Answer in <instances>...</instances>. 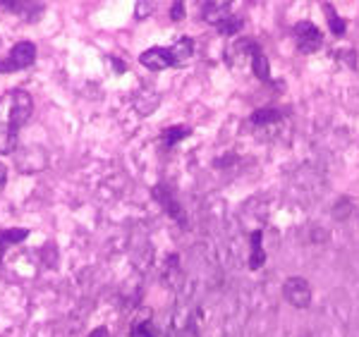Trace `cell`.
Instances as JSON below:
<instances>
[{"label": "cell", "instance_id": "14", "mask_svg": "<svg viewBox=\"0 0 359 337\" xmlns=\"http://www.w3.org/2000/svg\"><path fill=\"white\" fill-rule=\"evenodd\" d=\"M278 120H280V112L273 108H261L251 112V122H254V125H268V122H278Z\"/></svg>", "mask_w": 359, "mask_h": 337}, {"label": "cell", "instance_id": "17", "mask_svg": "<svg viewBox=\"0 0 359 337\" xmlns=\"http://www.w3.org/2000/svg\"><path fill=\"white\" fill-rule=\"evenodd\" d=\"M240 20H235V17H228V20H223L221 24H218V31H223V33H235V31H240Z\"/></svg>", "mask_w": 359, "mask_h": 337}, {"label": "cell", "instance_id": "3", "mask_svg": "<svg viewBox=\"0 0 359 337\" xmlns=\"http://www.w3.org/2000/svg\"><path fill=\"white\" fill-rule=\"evenodd\" d=\"M283 294L288 299V304L295 308H307L312 304V287L305 278H288L283 285Z\"/></svg>", "mask_w": 359, "mask_h": 337}, {"label": "cell", "instance_id": "2", "mask_svg": "<svg viewBox=\"0 0 359 337\" xmlns=\"http://www.w3.org/2000/svg\"><path fill=\"white\" fill-rule=\"evenodd\" d=\"M36 60V46L31 41H17L8 58L0 60V75H10V72H20L34 65Z\"/></svg>", "mask_w": 359, "mask_h": 337}, {"label": "cell", "instance_id": "15", "mask_svg": "<svg viewBox=\"0 0 359 337\" xmlns=\"http://www.w3.org/2000/svg\"><path fill=\"white\" fill-rule=\"evenodd\" d=\"M184 137H189V127H168L163 132V144L175 146L177 142H182Z\"/></svg>", "mask_w": 359, "mask_h": 337}, {"label": "cell", "instance_id": "12", "mask_svg": "<svg viewBox=\"0 0 359 337\" xmlns=\"http://www.w3.org/2000/svg\"><path fill=\"white\" fill-rule=\"evenodd\" d=\"M323 15H326V20H328L330 31H333L335 36H343V33H345V20H340L338 13H335L333 5L323 3Z\"/></svg>", "mask_w": 359, "mask_h": 337}, {"label": "cell", "instance_id": "18", "mask_svg": "<svg viewBox=\"0 0 359 337\" xmlns=\"http://www.w3.org/2000/svg\"><path fill=\"white\" fill-rule=\"evenodd\" d=\"M170 17H173V20H182V17H184V3H173Z\"/></svg>", "mask_w": 359, "mask_h": 337}, {"label": "cell", "instance_id": "9", "mask_svg": "<svg viewBox=\"0 0 359 337\" xmlns=\"http://www.w3.org/2000/svg\"><path fill=\"white\" fill-rule=\"evenodd\" d=\"M251 70H254V75L259 77L261 82H271V72H268V60H266V55L261 53L259 46L251 50Z\"/></svg>", "mask_w": 359, "mask_h": 337}, {"label": "cell", "instance_id": "5", "mask_svg": "<svg viewBox=\"0 0 359 337\" xmlns=\"http://www.w3.org/2000/svg\"><path fill=\"white\" fill-rule=\"evenodd\" d=\"M295 36H297V48L300 53H314V50L321 48L323 43V36L312 22H300L295 24Z\"/></svg>", "mask_w": 359, "mask_h": 337}, {"label": "cell", "instance_id": "16", "mask_svg": "<svg viewBox=\"0 0 359 337\" xmlns=\"http://www.w3.org/2000/svg\"><path fill=\"white\" fill-rule=\"evenodd\" d=\"M132 337H156V328L151 321L132 325Z\"/></svg>", "mask_w": 359, "mask_h": 337}, {"label": "cell", "instance_id": "20", "mask_svg": "<svg viewBox=\"0 0 359 337\" xmlns=\"http://www.w3.org/2000/svg\"><path fill=\"white\" fill-rule=\"evenodd\" d=\"M5 182H8V170H5V165L0 163V189L5 187Z\"/></svg>", "mask_w": 359, "mask_h": 337}, {"label": "cell", "instance_id": "8", "mask_svg": "<svg viewBox=\"0 0 359 337\" xmlns=\"http://www.w3.org/2000/svg\"><path fill=\"white\" fill-rule=\"evenodd\" d=\"M230 5L233 3H204V20L218 27L230 17Z\"/></svg>", "mask_w": 359, "mask_h": 337}, {"label": "cell", "instance_id": "4", "mask_svg": "<svg viewBox=\"0 0 359 337\" xmlns=\"http://www.w3.org/2000/svg\"><path fill=\"white\" fill-rule=\"evenodd\" d=\"M139 63H142L147 70H154V72H161V70H168V67H177V58L173 55L170 48H149L139 55Z\"/></svg>", "mask_w": 359, "mask_h": 337}, {"label": "cell", "instance_id": "19", "mask_svg": "<svg viewBox=\"0 0 359 337\" xmlns=\"http://www.w3.org/2000/svg\"><path fill=\"white\" fill-rule=\"evenodd\" d=\"M154 10V3H139L137 5V17H147Z\"/></svg>", "mask_w": 359, "mask_h": 337}, {"label": "cell", "instance_id": "13", "mask_svg": "<svg viewBox=\"0 0 359 337\" xmlns=\"http://www.w3.org/2000/svg\"><path fill=\"white\" fill-rule=\"evenodd\" d=\"M154 196H156V199H159V201H161V204H163V206H166V209H168V213H170V216H173V218H177V220H180V218H182V211H180V209H177V204H175V201H173V199H170V194H168V192H166V189H163V187L154 189Z\"/></svg>", "mask_w": 359, "mask_h": 337}, {"label": "cell", "instance_id": "6", "mask_svg": "<svg viewBox=\"0 0 359 337\" xmlns=\"http://www.w3.org/2000/svg\"><path fill=\"white\" fill-rule=\"evenodd\" d=\"M29 237V230L27 227H13V230H0V266H3V258H5V251L10 246L20 244Z\"/></svg>", "mask_w": 359, "mask_h": 337}, {"label": "cell", "instance_id": "7", "mask_svg": "<svg viewBox=\"0 0 359 337\" xmlns=\"http://www.w3.org/2000/svg\"><path fill=\"white\" fill-rule=\"evenodd\" d=\"M5 10H10V13L20 15V17H27V20H34L36 15L43 13V5L41 3H17V0H3Z\"/></svg>", "mask_w": 359, "mask_h": 337}, {"label": "cell", "instance_id": "10", "mask_svg": "<svg viewBox=\"0 0 359 337\" xmlns=\"http://www.w3.org/2000/svg\"><path fill=\"white\" fill-rule=\"evenodd\" d=\"M263 234L256 230V232H251V258H249V268L251 271H256V268L263 266V261H266V254H263Z\"/></svg>", "mask_w": 359, "mask_h": 337}, {"label": "cell", "instance_id": "11", "mask_svg": "<svg viewBox=\"0 0 359 337\" xmlns=\"http://www.w3.org/2000/svg\"><path fill=\"white\" fill-rule=\"evenodd\" d=\"M170 50H173V55L177 58V63L182 65L184 60L192 58V53H194V41H192L189 36H182V38H180V41L175 43V46H170Z\"/></svg>", "mask_w": 359, "mask_h": 337}, {"label": "cell", "instance_id": "21", "mask_svg": "<svg viewBox=\"0 0 359 337\" xmlns=\"http://www.w3.org/2000/svg\"><path fill=\"white\" fill-rule=\"evenodd\" d=\"M89 337H108V330H105V328H96V330H91V333H89Z\"/></svg>", "mask_w": 359, "mask_h": 337}, {"label": "cell", "instance_id": "1", "mask_svg": "<svg viewBox=\"0 0 359 337\" xmlns=\"http://www.w3.org/2000/svg\"><path fill=\"white\" fill-rule=\"evenodd\" d=\"M34 100L24 89H10L0 96V153H13L20 129L31 117Z\"/></svg>", "mask_w": 359, "mask_h": 337}]
</instances>
